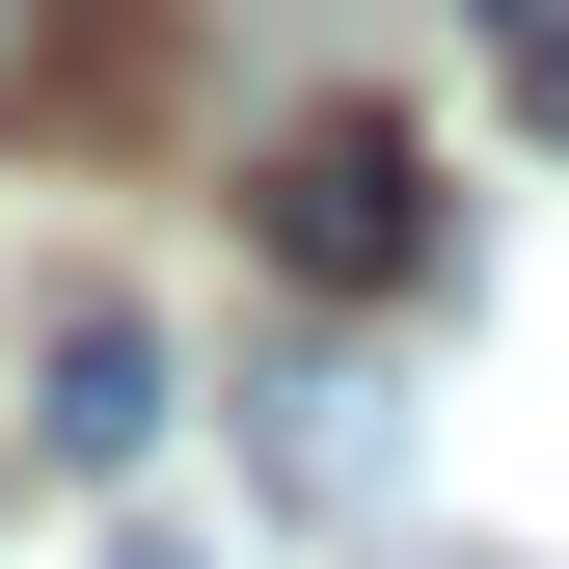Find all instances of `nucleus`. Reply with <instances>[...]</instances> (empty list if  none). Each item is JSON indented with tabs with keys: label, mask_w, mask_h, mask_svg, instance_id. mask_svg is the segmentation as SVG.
I'll list each match as a JSON object with an SVG mask.
<instances>
[{
	"label": "nucleus",
	"mask_w": 569,
	"mask_h": 569,
	"mask_svg": "<svg viewBox=\"0 0 569 569\" xmlns=\"http://www.w3.org/2000/svg\"><path fill=\"white\" fill-rule=\"evenodd\" d=\"M244 244L299 271V299H435V271H461V190H435L407 109H299V136L244 163Z\"/></svg>",
	"instance_id": "nucleus-1"
},
{
	"label": "nucleus",
	"mask_w": 569,
	"mask_h": 569,
	"mask_svg": "<svg viewBox=\"0 0 569 569\" xmlns=\"http://www.w3.org/2000/svg\"><path fill=\"white\" fill-rule=\"evenodd\" d=\"M28 435L82 461V488H109L136 435H163V326H136V299H54V407H28Z\"/></svg>",
	"instance_id": "nucleus-2"
},
{
	"label": "nucleus",
	"mask_w": 569,
	"mask_h": 569,
	"mask_svg": "<svg viewBox=\"0 0 569 569\" xmlns=\"http://www.w3.org/2000/svg\"><path fill=\"white\" fill-rule=\"evenodd\" d=\"M516 109H542V136H569V0H542V28H516Z\"/></svg>",
	"instance_id": "nucleus-3"
},
{
	"label": "nucleus",
	"mask_w": 569,
	"mask_h": 569,
	"mask_svg": "<svg viewBox=\"0 0 569 569\" xmlns=\"http://www.w3.org/2000/svg\"><path fill=\"white\" fill-rule=\"evenodd\" d=\"M28 28H54V0H0V109H28Z\"/></svg>",
	"instance_id": "nucleus-4"
},
{
	"label": "nucleus",
	"mask_w": 569,
	"mask_h": 569,
	"mask_svg": "<svg viewBox=\"0 0 569 569\" xmlns=\"http://www.w3.org/2000/svg\"><path fill=\"white\" fill-rule=\"evenodd\" d=\"M109 569H190V542H109Z\"/></svg>",
	"instance_id": "nucleus-5"
},
{
	"label": "nucleus",
	"mask_w": 569,
	"mask_h": 569,
	"mask_svg": "<svg viewBox=\"0 0 569 569\" xmlns=\"http://www.w3.org/2000/svg\"><path fill=\"white\" fill-rule=\"evenodd\" d=\"M488 28H542V0H488Z\"/></svg>",
	"instance_id": "nucleus-6"
}]
</instances>
